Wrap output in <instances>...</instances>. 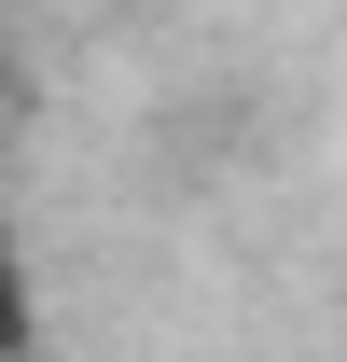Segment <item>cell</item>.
I'll list each match as a JSON object with an SVG mask.
<instances>
[{
  "label": "cell",
  "mask_w": 347,
  "mask_h": 362,
  "mask_svg": "<svg viewBox=\"0 0 347 362\" xmlns=\"http://www.w3.org/2000/svg\"><path fill=\"white\" fill-rule=\"evenodd\" d=\"M0 349H42V293H28V251L0 223Z\"/></svg>",
  "instance_id": "obj_1"
}]
</instances>
